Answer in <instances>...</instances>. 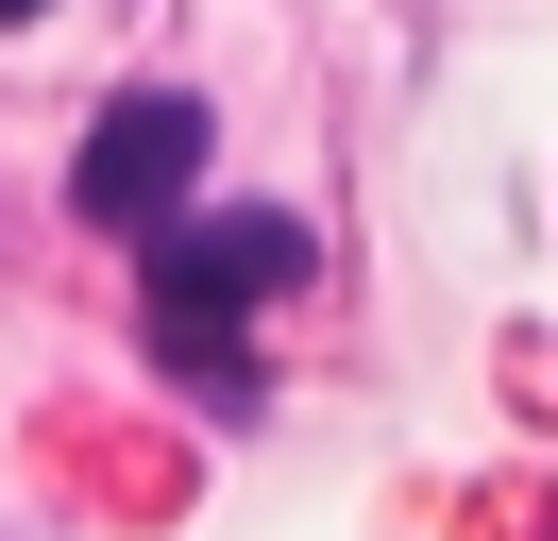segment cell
Returning <instances> with one entry per match:
<instances>
[{
	"instance_id": "7a4b0ae2",
	"label": "cell",
	"mask_w": 558,
	"mask_h": 541,
	"mask_svg": "<svg viewBox=\"0 0 558 541\" xmlns=\"http://www.w3.org/2000/svg\"><path fill=\"white\" fill-rule=\"evenodd\" d=\"M186 187H204V101H186V85L102 101V119H85V153H69V203H85L102 237H170Z\"/></svg>"
},
{
	"instance_id": "6da1fadb",
	"label": "cell",
	"mask_w": 558,
	"mask_h": 541,
	"mask_svg": "<svg viewBox=\"0 0 558 541\" xmlns=\"http://www.w3.org/2000/svg\"><path fill=\"white\" fill-rule=\"evenodd\" d=\"M305 270H322V237L288 220V203H220V220H170V237H153V338H170V356L204 372L220 406H238L254 372H238V338H220V322L288 304Z\"/></svg>"
},
{
	"instance_id": "3957f363",
	"label": "cell",
	"mask_w": 558,
	"mask_h": 541,
	"mask_svg": "<svg viewBox=\"0 0 558 541\" xmlns=\"http://www.w3.org/2000/svg\"><path fill=\"white\" fill-rule=\"evenodd\" d=\"M0 17H51V0H0Z\"/></svg>"
}]
</instances>
